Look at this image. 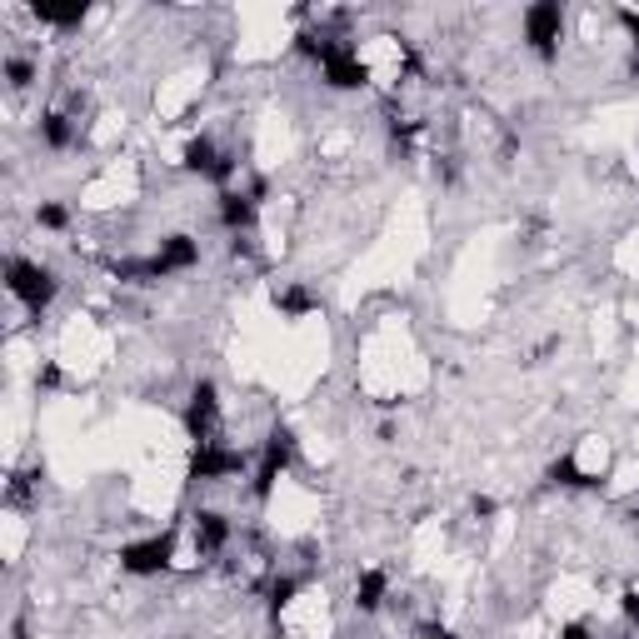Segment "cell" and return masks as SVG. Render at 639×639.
Returning a JSON list of instances; mask_svg holds the SVG:
<instances>
[{"label":"cell","mask_w":639,"mask_h":639,"mask_svg":"<svg viewBox=\"0 0 639 639\" xmlns=\"http://www.w3.org/2000/svg\"><path fill=\"white\" fill-rule=\"evenodd\" d=\"M220 225H225L230 235H245V230L255 225V200H250V190H220Z\"/></svg>","instance_id":"obj_11"},{"label":"cell","mask_w":639,"mask_h":639,"mask_svg":"<svg viewBox=\"0 0 639 639\" xmlns=\"http://www.w3.org/2000/svg\"><path fill=\"white\" fill-rule=\"evenodd\" d=\"M5 290L30 310V315H40L55 295H60V280H55V270H45V265H35V260H10L5 265Z\"/></svg>","instance_id":"obj_1"},{"label":"cell","mask_w":639,"mask_h":639,"mask_svg":"<svg viewBox=\"0 0 639 639\" xmlns=\"http://www.w3.org/2000/svg\"><path fill=\"white\" fill-rule=\"evenodd\" d=\"M275 305H280L290 320H300V315H310L320 300H315L310 290H300V285H285V290H275Z\"/></svg>","instance_id":"obj_16"},{"label":"cell","mask_w":639,"mask_h":639,"mask_svg":"<svg viewBox=\"0 0 639 639\" xmlns=\"http://www.w3.org/2000/svg\"><path fill=\"white\" fill-rule=\"evenodd\" d=\"M5 80H10V90H25V85L35 80V60H25V55H10V60H5Z\"/></svg>","instance_id":"obj_18"},{"label":"cell","mask_w":639,"mask_h":639,"mask_svg":"<svg viewBox=\"0 0 639 639\" xmlns=\"http://www.w3.org/2000/svg\"><path fill=\"white\" fill-rule=\"evenodd\" d=\"M180 165H185L190 175H200V180H215V185H230V175H235V155L215 150V140H210V135H195V140L185 145Z\"/></svg>","instance_id":"obj_6"},{"label":"cell","mask_w":639,"mask_h":639,"mask_svg":"<svg viewBox=\"0 0 639 639\" xmlns=\"http://www.w3.org/2000/svg\"><path fill=\"white\" fill-rule=\"evenodd\" d=\"M385 595H390V575L385 570H365L360 585H355V610L360 615H375L385 605Z\"/></svg>","instance_id":"obj_12"},{"label":"cell","mask_w":639,"mask_h":639,"mask_svg":"<svg viewBox=\"0 0 639 639\" xmlns=\"http://www.w3.org/2000/svg\"><path fill=\"white\" fill-rule=\"evenodd\" d=\"M300 585H305L300 575H275V580H270V610H285V605L300 595Z\"/></svg>","instance_id":"obj_17"},{"label":"cell","mask_w":639,"mask_h":639,"mask_svg":"<svg viewBox=\"0 0 639 639\" xmlns=\"http://www.w3.org/2000/svg\"><path fill=\"white\" fill-rule=\"evenodd\" d=\"M35 225H45V230H65V225H70V210H65L60 200H45V205L35 210Z\"/></svg>","instance_id":"obj_19"},{"label":"cell","mask_w":639,"mask_h":639,"mask_svg":"<svg viewBox=\"0 0 639 639\" xmlns=\"http://www.w3.org/2000/svg\"><path fill=\"white\" fill-rule=\"evenodd\" d=\"M170 560H175V535H170V530H165V535H150V540H135V545L120 550V570L135 575V580L165 575Z\"/></svg>","instance_id":"obj_5"},{"label":"cell","mask_w":639,"mask_h":639,"mask_svg":"<svg viewBox=\"0 0 639 639\" xmlns=\"http://www.w3.org/2000/svg\"><path fill=\"white\" fill-rule=\"evenodd\" d=\"M225 545H230V520L220 510H200L195 515V555L200 560H215Z\"/></svg>","instance_id":"obj_10"},{"label":"cell","mask_w":639,"mask_h":639,"mask_svg":"<svg viewBox=\"0 0 639 639\" xmlns=\"http://www.w3.org/2000/svg\"><path fill=\"white\" fill-rule=\"evenodd\" d=\"M475 515H495V500H485V495H475V505H470Z\"/></svg>","instance_id":"obj_23"},{"label":"cell","mask_w":639,"mask_h":639,"mask_svg":"<svg viewBox=\"0 0 639 639\" xmlns=\"http://www.w3.org/2000/svg\"><path fill=\"white\" fill-rule=\"evenodd\" d=\"M550 480H555V485H565V490H600V475H585L570 455L550 465Z\"/></svg>","instance_id":"obj_14"},{"label":"cell","mask_w":639,"mask_h":639,"mask_svg":"<svg viewBox=\"0 0 639 639\" xmlns=\"http://www.w3.org/2000/svg\"><path fill=\"white\" fill-rule=\"evenodd\" d=\"M35 385H45V390H55V385H60V370H55V365H45V370L35 375Z\"/></svg>","instance_id":"obj_20"},{"label":"cell","mask_w":639,"mask_h":639,"mask_svg":"<svg viewBox=\"0 0 639 639\" xmlns=\"http://www.w3.org/2000/svg\"><path fill=\"white\" fill-rule=\"evenodd\" d=\"M40 140H45L50 150H70V145H75V120L60 115V110L40 115Z\"/></svg>","instance_id":"obj_13"},{"label":"cell","mask_w":639,"mask_h":639,"mask_svg":"<svg viewBox=\"0 0 639 639\" xmlns=\"http://www.w3.org/2000/svg\"><path fill=\"white\" fill-rule=\"evenodd\" d=\"M290 460H295V435L280 425V430H270V440L260 445V465H255V475H250V495H255L260 505L275 495V485H280V475L290 470Z\"/></svg>","instance_id":"obj_2"},{"label":"cell","mask_w":639,"mask_h":639,"mask_svg":"<svg viewBox=\"0 0 639 639\" xmlns=\"http://www.w3.org/2000/svg\"><path fill=\"white\" fill-rule=\"evenodd\" d=\"M625 620H630V625L639 620V590H630V595H625Z\"/></svg>","instance_id":"obj_21"},{"label":"cell","mask_w":639,"mask_h":639,"mask_svg":"<svg viewBox=\"0 0 639 639\" xmlns=\"http://www.w3.org/2000/svg\"><path fill=\"white\" fill-rule=\"evenodd\" d=\"M185 430H190L195 450L220 445V390H215V380H195V390L185 400Z\"/></svg>","instance_id":"obj_3"},{"label":"cell","mask_w":639,"mask_h":639,"mask_svg":"<svg viewBox=\"0 0 639 639\" xmlns=\"http://www.w3.org/2000/svg\"><path fill=\"white\" fill-rule=\"evenodd\" d=\"M320 75H325L330 90H360V85L370 80V70H365V60L355 55V45H335V50L320 60Z\"/></svg>","instance_id":"obj_7"},{"label":"cell","mask_w":639,"mask_h":639,"mask_svg":"<svg viewBox=\"0 0 639 639\" xmlns=\"http://www.w3.org/2000/svg\"><path fill=\"white\" fill-rule=\"evenodd\" d=\"M560 40H565V5L560 0H540L525 10V45L540 55V60H555L560 55Z\"/></svg>","instance_id":"obj_4"},{"label":"cell","mask_w":639,"mask_h":639,"mask_svg":"<svg viewBox=\"0 0 639 639\" xmlns=\"http://www.w3.org/2000/svg\"><path fill=\"white\" fill-rule=\"evenodd\" d=\"M150 260H155V275H160V280L185 275V270H195V265H200V240H195V235H165V240H160V250H155Z\"/></svg>","instance_id":"obj_8"},{"label":"cell","mask_w":639,"mask_h":639,"mask_svg":"<svg viewBox=\"0 0 639 639\" xmlns=\"http://www.w3.org/2000/svg\"><path fill=\"white\" fill-rule=\"evenodd\" d=\"M240 470H245V455H240V450H230L225 440H220V445L195 450V465H190V475H195V480H205V485L230 480V475H240Z\"/></svg>","instance_id":"obj_9"},{"label":"cell","mask_w":639,"mask_h":639,"mask_svg":"<svg viewBox=\"0 0 639 639\" xmlns=\"http://www.w3.org/2000/svg\"><path fill=\"white\" fill-rule=\"evenodd\" d=\"M30 15L35 20H45V25H60V30H70V25H80L85 20V5H30Z\"/></svg>","instance_id":"obj_15"},{"label":"cell","mask_w":639,"mask_h":639,"mask_svg":"<svg viewBox=\"0 0 639 639\" xmlns=\"http://www.w3.org/2000/svg\"><path fill=\"white\" fill-rule=\"evenodd\" d=\"M560 639H595V635H590L585 625H565V630H560Z\"/></svg>","instance_id":"obj_22"}]
</instances>
